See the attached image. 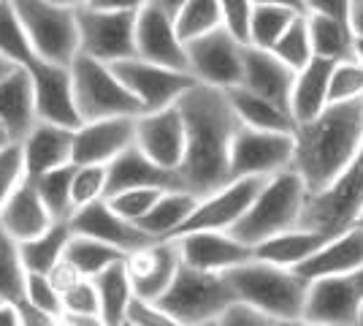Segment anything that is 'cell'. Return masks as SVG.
Returning <instances> with one entry per match:
<instances>
[{
	"label": "cell",
	"instance_id": "obj_1",
	"mask_svg": "<svg viewBox=\"0 0 363 326\" xmlns=\"http://www.w3.org/2000/svg\"><path fill=\"white\" fill-rule=\"evenodd\" d=\"M184 123V153L177 166V183L196 199L228 183L230 141L239 128V117L228 93L212 85L196 82L177 98Z\"/></svg>",
	"mask_w": 363,
	"mask_h": 326
},
{
	"label": "cell",
	"instance_id": "obj_2",
	"mask_svg": "<svg viewBox=\"0 0 363 326\" xmlns=\"http://www.w3.org/2000/svg\"><path fill=\"white\" fill-rule=\"evenodd\" d=\"M363 139V98L333 101L293 131L290 166L309 196H318L347 171Z\"/></svg>",
	"mask_w": 363,
	"mask_h": 326
},
{
	"label": "cell",
	"instance_id": "obj_3",
	"mask_svg": "<svg viewBox=\"0 0 363 326\" xmlns=\"http://www.w3.org/2000/svg\"><path fill=\"white\" fill-rule=\"evenodd\" d=\"M236 299L269 313L277 324H301V308L309 280L293 266H279L263 259H247L223 272Z\"/></svg>",
	"mask_w": 363,
	"mask_h": 326
},
{
	"label": "cell",
	"instance_id": "obj_4",
	"mask_svg": "<svg viewBox=\"0 0 363 326\" xmlns=\"http://www.w3.org/2000/svg\"><path fill=\"white\" fill-rule=\"evenodd\" d=\"M306 196H309L306 185H303V180L293 166L274 171L263 180V185L255 193L252 204L236 220L230 234L252 248L257 242H263L266 237L288 232L293 226H301Z\"/></svg>",
	"mask_w": 363,
	"mask_h": 326
},
{
	"label": "cell",
	"instance_id": "obj_5",
	"mask_svg": "<svg viewBox=\"0 0 363 326\" xmlns=\"http://www.w3.org/2000/svg\"><path fill=\"white\" fill-rule=\"evenodd\" d=\"M236 299L223 272H206L196 266H177V275L155 302L171 315L174 326L217 324L220 313Z\"/></svg>",
	"mask_w": 363,
	"mask_h": 326
},
{
	"label": "cell",
	"instance_id": "obj_6",
	"mask_svg": "<svg viewBox=\"0 0 363 326\" xmlns=\"http://www.w3.org/2000/svg\"><path fill=\"white\" fill-rule=\"evenodd\" d=\"M71 82H74L76 109L84 120H104V117H136L141 107L133 93L122 85L114 68L104 60L87 55H76L71 60Z\"/></svg>",
	"mask_w": 363,
	"mask_h": 326
},
{
	"label": "cell",
	"instance_id": "obj_7",
	"mask_svg": "<svg viewBox=\"0 0 363 326\" xmlns=\"http://www.w3.org/2000/svg\"><path fill=\"white\" fill-rule=\"evenodd\" d=\"M11 6L33 52L41 60L71 65V60L79 55L76 9L60 6L55 0H11Z\"/></svg>",
	"mask_w": 363,
	"mask_h": 326
},
{
	"label": "cell",
	"instance_id": "obj_8",
	"mask_svg": "<svg viewBox=\"0 0 363 326\" xmlns=\"http://www.w3.org/2000/svg\"><path fill=\"white\" fill-rule=\"evenodd\" d=\"M136 14L138 11H106L95 6L76 9L79 55L95 60L117 63L136 55Z\"/></svg>",
	"mask_w": 363,
	"mask_h": 326
},
{
	"label": "cell",
	"instance_id": "obj_9",
	"mask_svg": "<svg viewBox=\"0 0 363 326\" xmlns=\"http://www.w3.org/2000/svg\"><path fill=\"white\" fill-rule=\"evenodd\" d=\"M244 44L239 36L228 31L225 25L203 33L198 38L184 41L187 52V71L196 82L212 85L220 90L236 87L242 82Z\"/></svg>",
	"mask_w": 363,
	"mask_h": 326
},
{
	"label": "cell",
	"instance_id": "obj_10",
	"mask_svg": "<svg viewBox=\"0 0 363 326\" xmlns=\"http://www.w3.org/2000/svg\"><path fill=\"white\" fill-rule=\"evenodd\" d=\"M363 204V139L347 171L328 190L318 196H306L301 212V226L336 234L355 220Z\"/></svg>",
	"mask_w": 363,
	"mask_h": 326
},
{
	"label": "cell",
	"instance_id": "obj_11",
	"mask_svg": "<svg viewBox=\"0 0 363 326\" xmlns=\"http://www.w3.org/2000/svg\"><path fill=\"white\" fill-rule=\"evenodd\" d=\"M293 158V134L285 131H260L239 123L230 158H228V180L236 177H269L274 171L288 169Z\"/></svg>",
	"mask_w": 363,
	"mask_h": 326
},
{
	"label": "cell",
	"instance_id": "obj_12",
	"mask_svg": "<svg viewBox=\"0 0 363 326\" xmlns=\"http://www.w3.org/2000/svg\"><path fill=\"white\" fill-rule=\"evenodd\" d=\"M114 68V74L122 79V85L133 93L141 112H155V109L174 107L190 85H196V79L187 71L179 68H168L157 65L144 58H122L117 63H108Z\"/></svg>",
	"mask_w": 363,
	"mask_h": 326
},
{
	"label": "cell",
	"instance_id": "obj_13",
	"mask_svg": "<svg viewBox=\"0 0 363 326\" xmlns=\"http://www.w3.org/2000/svg\"><path fill=\"white\" fill-rule=\"evenodd\" d=\"M363 296L350 275H323L306 286L301 308V324L352 326L358 324Z\"/></svg>",
	"mask_w": 363,
	"mask_h": 326
},
{
	"label": "cell",
	"instance_id": "obj_14",
	"mask_svg": "<svg viewBox=\"0 0 363 326\" xmlns=\"http://www.w3.org/2000/svg\"><path fill=\"white\" fill-rule=\"evenodd\" d=\"M263 180L266 177H236V180H228L223 188L201 196L196 207H193V212L184 217V223L177 229L174 237H179L184 232H198V229H223V232H230L236 226V220L247 212V207L252 204L255 193L263 185Z\"/></svg>",
	"mask_w": 363,
	"mask_h": 326
},
{
	"label": "cell",
	"instance_id": "obj_15",
	"mask_svg": "<svg viewBox=\"0 0 363 326\" xmlns=\"http://www.w3.org/2000/svg\"><path fill=\"white\" fill-rule=\"evenodd\" d=\"M33 82V98H35V114L38 120L62 125V128H79L82 114L76 109L74 82L71 68L62 63H49L35 58L30 65H25Z\"/></svg>",
	"mask_w": 363,
	"mask_h": 326
},
{
	"label": "cell",
	"instance_id": "obj_16",
	"mask_svg": "<svg viewBox=\"0 0 363 326\" xmlns=\"http://www.w3.org/2000/svg\"><path fill=\"white\" fill-rule=\"evenodd\" d=\"M179 261L206 272H225L230 266L252 259V248L223 229H198L174 237Z\"/></svg>",
	"mask_w": 363,
	"mask_h": 326
},
{
	"label": "cell",
	"instance_id": "obj_17",
	"mask_svg": "<svg viewBox=\"0 0 363 326\" xmlns=\"http://www.w3.org/2000/svg\"><path fill=\"white\" fill-rule=\"evenodd\" d=\"M68 226H71L74 234H84V237H92V239H101V242L114 245V248L125 250V253L155 242L150 234L144 232V229H138L133 220H128L120 212H114L106 199L76 207L71 217H68Z\"/></svg>",
	"mask_w": 363,
	"mask_h": 326
},
{
	"label": "cell",
	"instance_id": "obj_18",
	"mask_svg": "<svg viewBox=\"0 0 363 326\" xmlns=\"http://www.w3.org/2000/svg\"><path fill=\"white\" fill-rule=\"evenodd\" d=\"M136 58L187 71V52L174 28V16L157 9L155 3H147L136 14Z\"/></svg>",
	"mask_w": 363,
	"mask_h": 326
},
{
	"label": "cell",
	"instance_id": "obj_19",
	"mask_svg": "<svg viewBox=\"0 0 363 326\" xmlns=\"http://www.w3.org/2000/svg\"><path fill=\"white\" fill-rule=\"evenodd\" d=\"M136 117L84 120L74 128L71 163H108L114 156H120L136 139Z\"/></svg>",
	"mask_w": 363,
	"mask_h": 326
},
{
	"label": "cell",
	"instance_id": "obj_20",
	"mask_svg": "<svg viewBox=\"0 0 363 326\" xmlns=\"http://www.w3.org/2000/svg\"><path fill=\"white\" fill-rule=\"evenodd\" d=\"M138 150L155 163L177 169L184 153V123L177 104L155 112H141L136 117V139Z\"/></svg>",
	"mask_w": 363,
	"mask_h": 326
},
{
	"label": "cell",
	"instance_id": "obj_21",
	"mask_svg": "<svg viewBox=\"0 0 363 326\" xmlns=\"http://www.w3.org/2000/svg\"><path fill=\"white\" fill-rule=\"evenodd\" d=\"M179 250L174 239H155L144 248L125 253V269L133 286V294L144 299H157L177 275Z\"/></svg>",
	"mask_w": 363,
	"mask_h": 326
},
{
	"label": "cell",
	"instance_id": "obj_22",
	"mask_svg": "<svg viewBox=\"0 0 363 326\" xmlns=\"http://www.w3.org/2000/svg\"><path fill=\"white\" fill-rule=\"evenodd\" d=\"M296 71L285 60H279L272 49H260L247 44L242 63V87L272 101L290 112V90H293Z\"/></svg>",
	"mask_w": 363,
	"mask_h": 326
},
{
	"label": "cell",
	"instance_id": "obj_23",
	"mask_svg": "<svg viewBox=\"0 0 363 326\" xmlns=\"http://www.w3.org/2000/svg\"><path fill=\"white\" fill-rule=\"evenodd\" d=\"M363 264V226L350 223L347 229L331 234L306 261L293 266L301 278H323V275H350Z\"/></svg>",
	"mask_w": 363,
	"mask_h": 326
},
{
	"label": "cell",
	"instance_id": "obj_24",
	"mask_svg": "<svg viewBox=\"0 0 363 326\" xmlns=\"http://www.w3.org/2000/svg\"><path fill=\"white\" fill-rule=\"evenodd\" d=\"M71 144H74V131L62 125L35 120L33 128L19 139L22 150V163L28 177H38L44 171L71 163Z\"/></svg>",
	"mask_w": 363,
	"mask_h": 326
},
{
	"label": "cell",
	"instance_id": "obj_25",
	"mask_svg": "<svg viewBox=\"0 0 363 326\" xmlns=\"http://www.w3.org/2000/svg\"><path fill=\"white\" fill-rule=\"evenodd\" d=\"M128 188H179V183L177 171L155 163L136 144H130L106 163V196Z\"/></svg>",
	"mask_w": 363,
	"mask_h": 326
},
{
	"label": "cell",
	"instance_id": "obj_26",
	"mask_svg": "<svg viewBox=\"0 0 363 326\" xmlns=\"http://www.w3.org/2000/svg\"><path fill=\"white\" fill-rule=\"evenodd\" d=\"M52 223L55 220L41 202L35 183L25 174L22 183L9 193V199L0 204V229L9 237H14L16 242H25L49 229Z\"/></svg>",
	"mask_w": 363,
	"mask_h": 326
},
{
	"label": "cell",
	"instance_id": "obj_27",
	"mask_svg": "<svg viewBox=\"0 0 363 326\" xmlns=\"http://www.w3.org/2000/svg\"><path fill=\"white\" fill-rule=\"evenodd\" d=\"M35 120H38V114H35L30 74H28V68L16 65L9 77L0 82V123L6 125L11 139L19 141L30 131Z\"/></svg>",
	"mask_w": 363,
	"mask_h": 326
},
{
	"label": "cell",
	"instance_id": "obj_28",
	"mask_svg": "<svg viewBox=\"0 0 363 326\" xmlns=\"http://www.w3.org/2000/svg\"><path fill=\"white\" fill-rule=\"evenodd\" d=\"M333 60L312 58L303 68L296 71L293 90H290V114L296 125L312 120L328 104V82H331Z\"/></svg>",
	"mask_w": 363,
	"mask_h": 326
},
{
	"label": "cell",
	"instance_id": "obj_29",
	"mask_svg": "<svg viewBox=\"0 0 363 326\" xmlns=\"http://www.w3.org/2000/svg\"><path fill=\"white\" fill-rule=\"evenodd\" d=\"M328 237H331V234L320 232V229L293 226L288 232L266 237L263 242L252 245V256H255V259H263V261H272V264H279V266H298L301 261H306Z\"/></svg>",
	"mask_w": 363,
	"mask_h": 326
},
{
	"label": "cell",
	"instance_id": "obj_30",
	"mask_svg": "<svg viewBox=\"0 0 363 326\" xmlns=\"http://www.w3.org/2000/svg\"><path fill=\"white\" fill-rule=\"evenodd\" d=\"M228 101L236 112V117L242 120L244 125L250 128H260V131H285V134H293L296 131V120L288 109L277 107L272 101L260 98L252 90H247L242 85L236 87H228Z\"/></svg>",
	"mask_w": 363,
	"mask_h": 326
},
{
	"label": "cell",
	"instance_id": "obj_31",
	"mask_svg": "<svg viewBox=\"0 0 363 326\" xmlns=\"http://www.w3.org/2000/svg\"><path fill=\"white\" fill-rule=\"evenodd\" d=\"M306 31H309V41H312V55L333 63L355 58V33L347 19L306 14Z\"/></svg>",
	"mask_w": 363,
	"mask_h": 326
},
{
	"label": "cell",
	"instance_id": "obj_32",
	"mask_svg": "<svg viewBox=\"0 0 363 326\" xmlns=\"http://www.w3.org/2000/svg\"><path fill=\"white\" fill-rule=\"evenodd\" d=\"M92 280L98 291V308H101V324L104 326H125V308L133 296V286L125 269V259L104 266Z\"/></svg>",
	"mask_w": 363,
	"mask_h": 326
},
{
	"label": "cell",
	"instance_id": "obj_33",
	"mask_svg": "<svg viewBox=\"0 0 363 326\" xmlns=\"http://www.w3.org/2000/svg\"><path fill=\"white\" fill-rule=\"evenodd\" d=\"M196 196L182 190V188H168L157 196V202L150 207V212L138 220L136 226L144 229L152 239H171L177 229L184 223V217L193 212Z\"/></svg>",
	"mask_w": 363,
	"mask_h": 326
},
{
	"label": "cell",
	"instance_id": "obj_34",
	"mask_svg": "<svg viewBox=\"0 0 363 326\" xmlns=\"http://www.w3.org/2000/svg\"><path fill=\"white\" fill-rule=\"evenodd\" d=\"M68 239H71V226H68V220H55L49 229H44L41 234H35L33 239L19 242V256H22L25 269H28V272H44L46 275V272L62 259Z\"/></svg>",
	"mask_w": 363,
	"mask_h": 326
},
{
	"label": "cell",
	"instance_id": "obj_35",
	"mask_svg": "<svg viewBox=\"0 0 363 326\" xmlns=\"http://www.w3.org/2000/svg\"><path fill=\"white\" fill-rule=\"evenodd\" d=\"M62 259L74 266L82 278H95L104 266L125 259V250L114 248V245H106V242H101V239L84 237V234L71 232V239H68V245H65Z\"/></svg>",
	"mask_w": 363,
	"mask_h": 326
},
{
	"label": "cell",
	"instance_id": "obj_36",
	"mask_svg": "<svg viewBox=\"0 0 363 326\" xmlns=\"http://www.w3.org/2000/svg\"><path fill=\"white\" fill-rule=\"evenodd\" d=\"M71 177H74V163H62V166H55V169L44 171L38 177H30L52 220H68L71 212H74Z\"/></svg>",
	"mask_w": 363,
	"mask_h": 326
},
{
	"label": "cell",
	"instance_id": "obj_37",
	"mask_svg": "<svg viewBox=\"0 0 363 326\" xmlns=\"http://www.w3.org/2000/svg\"><path fill=\"white\" fill-rule=\"evenodd\" d=\"M293 16H298V11H293L288 6L255 3L252 14H250V25H247V44L260 49H272L277 44V38L293 22Z\"/></svg>",
	"mask_w": 363,
	"mask_h": 326
},
{
	"label": "cell",
	"instance_id": "obj_38",
	"mask_svg": "<svg viewBox=\"0 0 363 326\" xmlns=\"http://www.w3.org/2000/svg\"><path fill=\"white\" fill-rule=\"evenodd\" d=\"M220 25H223V11L217 0H184L182 9L174 14V28L182 41L198 38Z\"/></svg>",
	"mask_w": 363,
	"mask_h": 326
},
{
	"label": "cell",
	"instance_id": "obj_39",
	"mask_svg": "<svg viewBox=\"0 0 363 326\" xmlns=\"http://www.w3.org/2000/svg\"><path fill=\"white\" fill-rule=\"evenodd\" d=\"M25 278H28V269L19 256V242L0 229V299L22 302L25 299Z\"/></svg>",
	"mask_w": 363,
	"mask_h": 326
},
{
	"label": "cell",
	"instance_id": "obj_40",
	"mask_svg": "<svg viewBox=\"0 0 363 326\" xmlns=\"http://www.w3.org/2000/svg\"><path fill=\"white\" fill-rule=\"evenodd\" d=\"M0 55H6L9 60L16 63V65H22V68L30 65V63L38 58V55L33 52L25 31H22V22H19V16H16L11 0L0 3Z\"/></svg>",
	"mask_w": 363,
	"mask_h": 326
},
{
	"label": "cell",
	"instance_id": "obj_41",
	"mask_svg": "<svg viewBox=\"0 0 363 326\" xmlns=\"http://www.w3.org/2000/svg\"><path fill=\"white\" fill-rule=\"evenodd\" d=\"M272 52L279 60L288 63L293 71L303 68L306 63L315 58V55H312L309 31H306V14L293 16V22H290L288 28H285V33L277 38V44L272 47Z\"/></svg>",
	"mask_w": 363,
	"mask_h": 326
},
{
	"label": "cell",
	"instance_id": "obj_42",
	"mask_svg": "<svg viewBox=\"0 0 363 326\" xmlns=\"http://www.w3.org/2000/svg\"><path fill=\"white\" fill-rule=\"evenodd\" d=\"M98 199H106V163H74V177H71L74 210Z\"/></svg>",
	"mask_w": 363,
	"mask_h": 326
},
{
	"label": "cell",
	"instance_id": "obj_43",
	"mask_svg": "<svg viewBox=\"0 0 363 326\" xmlns=\"http://www.w3.org/2000/svg\"><path fill=\"white\" fill-rule=\"evenodd\" d=\"M350 98H363V63L358 58L333 63L331 82H328V104L350 101Z\"/></svg>",
	"mask_w": 363,
	"mask_h": 326
},
{
	"label": "cell",
	"instance_id": "obj_44",
	"mask_svg": "<svg viewBox=\"0 0 363 326\" xmlns=\"http://www.w3.org/2000/svg\"><path fill=\"white\" fill-rule=\"evenodd\" d=\"M25 302L33 305L35 310L46 313L49 318H55V324H57V318L62 313V296L55 288V283L49 280V275L28 272V278H25Z\"/></svg>",
	"mask_w": 363,
	"mask_h": 326
},
{
	"label": "cell",
	"instance_id": "obj_45",
	"mask_svg": "<svg viewBox=\"0 0 363 326\" xmlns=\"http://www.w3.org/2000/svg\"><path fill=\"white\" fill-rule=\"evenodd\" d=\"M168 190V188H128V190H120V193H111L106 196V202L111 204L114 212H120L122 217L138 223L141 217L150 212V207L157 202V196Z\"/></svg>",
	"mask_w": 363,
	"mask_h": 326
},
{
	"label": "cell",
	"instance_id": "obj_46",
	"mask_svg": "<svg viewBox=\"0 0 363 326\" xmlns=\"http://www.w3.org/2000/svg\"><path fill=\"white\" fill-rule=\"evenodd\" d=\"M125 326H174V321L155 299L133 294L125 308Z\"/></svg>",
	"mask_w": 363,
	"mask_h": 326
},
{
	"label": "cell",
	"instance_id": "obj_47",
	"mask_svg": "<svg viewBox=\"0 0 363 326\" xmlns=\"http://www.w3.org/2000/svg\"><path fill=\"white\" fill-rule=\"evenodd\" d=\"M25 177V163H22V150L19 141H11L9 147L0 150V204L9 199V193L14 190Z\"/></svg>",
	"mask_w": 363,
	"mask_h": 326
},
{
	"label": "cell",
	"instance_id": "obj_48",
	"mask_svg": "<svg viewBox=\"0 0 363 326\" xmlns=\"http://www.w3.org/2000/svg\"><path fill=\"white\" fill-rule=\"evenodd\" d=\"M217 326H277L269 313L257 310L255 305L244 302V299H233L225 310L220 313Z\"/></svg>",
	"mask_w": 363,
	"mask_h": 326
},
{
	"label": "cell",
	"instance_id": "obj_49",
	"mask_svg": "<svg viewBox=\"0 0 363 326\" xmlns=\"http://www.w3.org/2000/svg\"><path fill=\"white\" fill-rule=\"evenodd\" d=\"M217 3L223 11V25L247 44V25H250V14L255 3L252 0H217Z\"/></svg>",
	"mask_w": 363,
	"mask_h": 326
},
{
	"label": "cell",
	"instance_id": "obj_50",
	"mask_svg": "<svg viewBox=\"0 0 363 326\" xmlns=\"http://www.w3.org/2000/svg\"><path fill=\"white\" fill-rule=\"evenodd\" d=\"M303 9H306V14H325L350 22L352 0H303Z\"/></svg>",
	"mask_w": 363,
	"mask_h": 326
},
{
	"label": "cell",
	"instance_id": "obj_51",
	"mask_svg": "<svg viewBox=\"0 0 363 326\" xmlns=\"http://www.w3.org/2000/svg\"><path fill=\"white\" fill-rule=\"evenodd\" d=\"M150 0H87L84 6H95V9H106V11H138L144 9Z\"/></svg>",
	"mask_w": 363,
	"mask_h": 326
},
{
	"label": "cell",
	"instance_id": "obj_52",
	"mask_svg": "<svg viewBox=\"0 0 363 326\" xmlns=\"http://www.w3.org/2000/svg\"><path fill=\"white\" fill-rule=\"evenodd\" d=\"M0 326H22V315H19L16 302L0 299Z\"/></svg>",
	"mask_w": 363,
	"mask_h": 326
},
{
	"label": "cell",
	"instance_id": "obj_53",
	"mask_svg": "<svg viewBox=\"0 0 363 326\" xmlns=\"http://www.w3.org/2000/svg\"><path fill=\"white\" fill-rule=\"evenodd\" d=\"M350 25H352V33H355V38H363V6H355V3H352Z\"/></svg>",
	"mask_w": 363,
	"mask_h": 326
},
{
	"label": "cell",
	"instance_id": "obj_54",
	"mask_svg": "<svg viewBox=\"0 0 363 326\" xmlns=\"http://www.w3.org/2000/svg\"><path fill=\"white\" fill-rule=\"evenodd\" d=\"M252 3H269V6H288V9L298 11V14H306V9H303V0H252Z\"/></svg>",
	"mask_w": 363,
	"mask_h": 326
},
{
	"label": "cell",
	"instance_id": "obj_55",
	"mask_svg": "<svg viewBox=\"0 0 363 326\" xmlns=\"http://www.w3.org/2000/svg\"><path fill=\"white\" fill-rule=\"evenodd\" d=\"M150 3H155L157 9H163L166 14L174 16V14H177V11L182 9V3H184V0H150Z\"/></svg>",
	"mask_w": 363,
	"mask_h": 326
},
{
	"label": "cell",
	"instance_id": "obj_56",
	"mask_svg": "<svg viewBox=\"0 0 363 326\" xmlns=\"http://www.w3.org/2000/svg\"><path fill=\"white\" fill-rule=\"evenodd\" d=\"M14 68H16V63H11L9 58H6V55H0V82L9 77Z\"/></svg>",
	"mask_w": 363,
	"mask_h": 326
},
{
	"label": "cell",
	"instance_id": "obj_57",
	"mask_svg": "<svg viewBox=\"0 0 363 326\" xmlns=\"http://www.w3.org/2000/svg\"><path fill=\"white\" fill-rule=\"evenodd\" d=\"M350 278H352V283H355V288H358V294L363 296V264L355 269V272H350Z\"/></svg>",
	"mask_w": 363,
	"mask_h": 326
},
{
	"label": "cell",
	"instance_id": "obj_58",
	"mask_svg": "<svg viewBox=\"0 0 363 326\" xmlns=\"http://www.w3.org/2000/svg\"><path fill=\"white\" fill-rule=\"evenodd\" d=\"M11 136H9V131H6V125L0 123V150H3V147H9V144H11Z\"/></svg>",
	"mask_w": 363,
	"mask_h": 326
},
{
	"label": "cell",
	"instance_id": "obj_59",
	"mask_svg": "<svg viewBox=\"0 0 363 326\" xmlns=\"http://www.w3.org/2000/svg\"><path fill=\"white\" fill-rule=\"evenodd\" d=\"M55 3H60V6H68V9H79V6H84L87 0H55Z\"/></svg>",
	"mask_w": 363,
	"mask_h": 326
},
{
	"label": "cell",
	"instance_id": "obj_60",
	"mask_svg": "<svg viewBox=\"0 0 363 326\" xmlns=\"http://www.w3.org/2000/svg\"><path fill=\"white\" fill-rule=\"evenodd\" d=\"M355 58L363 63V38H355Z\"/></svg>",
	"mask_w": 363,
	"mask_h": 326
},
{
	"label": "cell",
	"instance_id": "obj_61",
	"mask_svg": "<svg viewBox=\"0 0 363 326\" xmlns=\"http://www.w3.org/2000/svg\"><path fill=\"white\" fill-rule=\"evenodd\" d=\"M352 223H358V226H363V204H361V210H358V215H355V220Z\"/></svg>",
	"mask_w": 363,
	"mask_h": 326
},
{
	"label": "cell",
	"instance_id": "obj_62",
	"mask_svg": "<svg viewBox=\"0 0 363 326\" xmlns=\"http://www.w3.org/2000/svg\"><path fill=\"white\" fill-rule=\"evenodd\" d=\"M358 324L363 326V305H361V315H358Z\"/></svg>",
	"mask_w": 363,
	"mask_h": 326
},
{
	"label": "cell",
	"instance_id": "obj_63",
	"mask_svg": "<svg viewBox=\"0 0 363 326\" xmlns=\"http://www.w3.org/2000/svg\"><path fill=\"white\" fill-rule=\"evenodd\" d=\"M352 3H355V6H363V0H352Z\"/></svg>",
	"mask_w": 363,
	"mask_h": 326
},
{
	"label": "cell",
	"instance_id": "obj_64",
	"mask_svg": "<svg viewBox=\"0 0 363 326\" xmlns=\"http://www.w3.org/2000/svg\"><path fill=\"white\" fill-rule=\"evenodd\" d=\"M0 3H6V0H0Z\"/></svg>",
	"mask_w": 363,
	"mask_h": 326
}]
</instances>
